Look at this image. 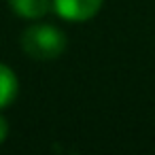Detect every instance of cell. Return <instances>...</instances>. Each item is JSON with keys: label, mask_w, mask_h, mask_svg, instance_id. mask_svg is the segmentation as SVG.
I'll list each match as a JSON object with an SVG mask.
<instances>
[{"label": "cell", "mask_w": 155, "mask_h": 155, "mask_svg": "<svg viewBox=\"0 0 155 155\" xmlns=\"http://www.w3.org/2000/svg\"><path fill=\"white\" fill-rule=\"evenodd\" d=\"M21 49L34 60H55L66 49V36L49 24H34L21 34Z\"/></svg>", "instance_id": "1"}, {"label": "cell", "mask_w": 155, "mask_h": 155, "mask_svg": "<svg viewBox=\"0 0 155 155\" xmlns=\"http://www.w3.org/2000/svg\"><path fill=\"white\" fill-rule=\"evenodd\" d=\"M102 2H104V0H51L55 13L62 19L74 21V24L91 19L100 11Z\"/></svg>", "instance_id": "2"}, {"label": "cell", "mask_w": 155, "mask_h": 155, "mask_svg": "<svg viewBox=\"0 0 155 155\" xmlns=\"http://www.w3.org/2000/svg\"><path fill=\"white\" fill-rule=\"evenodd\" d=\"M9 5L24 19H41L49 13L51 0H9Z\"/></svg>", "instance_id": "3"}, {"label": "cell", "mask_w": 155, "mask_h": 155, "mask_svg": "<svg viewBox=\"0 0 155 155\" xmlns=\"http://www.w3.org/2000/svg\"><path fill=\"white\" fill-rule=\"evenodd\" d=\"M17 91H19V81L15 72L9 66L0 64V110L7 108L17 98Z\"/></svg>", "instance_id": "4"}, {"label": "cell", "mask_w": 155, "mask_h": 155, "mask_svg": "<svg viewBox=\"0 0 155 155\" xmlns=\"http://www.w3.org/2000/svg\"><path fill=\"white\" fill-rule=\"evenodd\" d=\"M7 136H9V123H7V119L2 115H0V144L7 140Z\"/></svg>", "instance_id": "5"}]
</instances>
